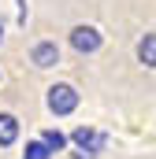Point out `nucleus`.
Returning a JSON list of instances; mask_svg holds the SVG:
<instances>
[{"label": "nucleus", "mask_w": 156, "mask_h": 159, "mask_svg": "<svg viewBox=\"0 0 156 159\" xmlns=\"http://www.w3.org/2000/svg\"><path fill=\"white\" fill-rule=\"evenodd\" d=\"M78 107V93L71 85H52L48 89V111L52 115H71Z\"/></svg>", "instance_id": "obj_1"}, {"label": "nucleus", "mask_w": 156, "mask_h": 159, "mask_svg": "<svg viewBox=\"0 0 156 159\" xmlns=\"http://www.w3.org/2000/svg\"><path fill=\"white\" fill-rule=\"evenodd\" d=\"M71 141L78 144V152H85V156H97V152L104 148V133H97V129H89V126H78L75 133H71Z\"/></svg>", "instance_id": "obj_2"}, {"label": "nucleus", "mask_w": 156, "mask_h": 159, "mask_svg": "<svg viewBox=\"0 0 156 159\" xmlns=\"http://www.w3.org/2000/svg\"><path fill=\"white\" fill-rule=\"evenodd\" d=\"M71 44H75L78 52H97L100 48V34L93 26H75L71 30Z\"/></svg>", "instance_id": "obj_3"}, {"label": "nucleus", "mask_w": 156, "mask_h": 159, "mask_svg": "<svg viewBox=\"0 0 156 159\" xmlns=\"http://www.w3.org/2000/svg\"><path fill=\"white\" fill-rule=\"evenodd\" d=\"M37 67H56L60 63V48L52 44V41H41V44H34V56H30Z\"/></svg>", "instance_id": "obj_4"}, {"label": "nucleus", "mask_w": 156, "mask_h": 159, "mask_svg": "<svg viewBox=\"0 0 156 159\" xmlns=\"http://www.w3.org/2000/svg\"><path fill=\"white\" fill-rule=\"evenodd\" d=\"M138 59L145 67H156V34H145V37L138 41Z\"/></svg>", "instance_id": "obj_5"}, {"label": "nucleus", "mask_w": 156, "mask_h": 159, "mask_svg": "<svg viewBox=\"0 0 156 159\" xmlns=\"http://www.w3.org/2000/svg\"><path fill=\"white\" fill-rule=\"evenodd\" d=\"M15 137H19V119L15 115H0V144H15Z\"/></svg>", "instance_id": "obj_6"}, {"label": "nucleus", "mask_w": 156, "mask_h": 159, "mask_svg": "<svg viewBox=\"0 0 156 159\" xmlns=\"http://www.w3.org/2000/svg\"><path fill=\"white\" fill-rule=\"evenodd\" d=\"M41 144H45L48 152H60V148L67 144V137H63L60 129H45V133H41Z\"/></svg>", "instance_id": "obj_7"}, {"label": "nucleus", "mask_w": 156, "mask_h": 159, "mask_svg": "<svg viewBox=\"0 0 156 159\" xmlns=\"http://www.w3.org/2000/svg\"><path fill=\"white\" fill-rule=\"evenodd\" d=\"M48 156H52V152H48L41 141H30V144H26V152H22V159H48Z\"/></svg>", "instance_id": "obj_8"}, {"label": "nucleus", "mask_w": 156, "mask_h": 159, "mask_svg": "<svg viewBox=\"0 0 156 159\" xmlns=\"http://www.w3.org/2000/svg\"><path fill=\"white\" fill-rule=\"evenodd\" d=\"M75 159H97V156H85V152H75Z\"/></svg>", "instance_id": "obj_9"}]
</instances>
